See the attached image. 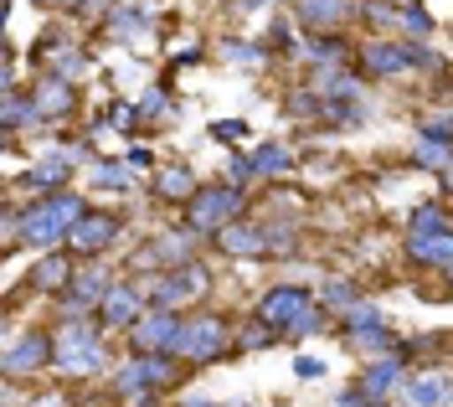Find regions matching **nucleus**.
Here are the masks:
<instances>
[{"label":"nucleus","instance_id":"nucleus-13","mask_svg":"<svg viewBox=\"0 0 453 407\" xmlns=\"http://www.w3.org/2000/svg\"><path fill=\"white\" fill-rule=\"evenodd\" d=\"M144 310H150V299H144L134 284H113V289L104 294V304H98V325H104V330H134Z\"/></svg>","mask_w":453,"mask_h":407},{"label":"nucleus","instance_id":"nucleus-10","mask_svg":"<svg viewBox=\"0 0 453 407\" xmlns=\"http://www.w3.org/2000/svg\"><path fill=\"white\" fill-rule=\"evenodd\" d=\"M180 330H186V320L175 310L150 304L140 315V325L129 330V341H134V350H180Z\"/></svg>","mask_w":453,"mask_h":407},{"label":"nucleus","instance_id":"nucleus-30","mask_svg":"<svg viewBox=\"0 0 453 407\" xmlns=\"http://www.w3.org/2000/svg\"><path fill=\"white\" fill-rule=\"evenodd\" d=\"M93 186H98V191H129L134 175L124 171L119 160H98V165H93Z\"/></svg>","mask_w":453,"mask_h":407},{"label":"nucleus","instance_id":"nucleus-14","mask_svg":"<svg viewBox=\"0 0 453 407\" xmlns=\"http://www.w3.org/2000/svg\"><path fill=\"white\" fill-rule=\"evenodd\" d=\"M356 387H361L376 407H387L396 392L407 387V366H402V356H376V361H366V372H361Z\"/></svg>","mask_w":453,"mask_h":407},{"label":"nucleus","instance_id":"nucleus-4","mask_svg":"<svg viewBox=\"0 0 453 407\" xmlns=\"http://www.w3.org/2000/svg\"><path fill=\"white\" fill-rule=\"evenodd\" d=\"M237 217H242V186H201L186 202V227L196 237H217Z\"/></svg>","mask_w":453,"mask_h":407},{"label":"nucleus","instance_id":"nucleus-19","mask_svg":"<svg viewBox=\"0 0 453 407\" xmlns=\"http://www.w3.org/2000/svg\"><path fill=\"white\" fill-rule=\"evenodd\" d=\"M402 407H449L453 403V377L449 372H427V377H412L402 392H396Z\"/></svg>","mask_w":453,"mask_h":407},{"label":"nucleus","instance_id":"nucleus-26","mask_svg":"<svg viewBox=\"0 0 453 407\" xmlns=\"http://www.w3.org/2000/svg\"><path fill=\"white\" fill-rule=\"evenodd\" d=\"M253 165H257V175H263V180H279V175L294 171V155H288L283 145H257L253 150Z\"/></svg>","mask_w":453,"mask_h":407},{"label":"nucleus","instance_id":"nucleus-36","mask_svg":"<svg viewBox=\"0 0 453 407\" xmlns=\"http://www.w3.org/2000/svg\"><path fill=\"white\" fill-rule=\"evenodd\" d=\"M211 140H222V145L248 140V119H217V124H211Z\"/></svg>","mask_w":453,"mask_h":407},{"label":"nucleus","instance_id":"nucleus-9","mask_svg":"<svg viewBox=\"0 0 453 407\" xmlns=\"http://www.w3.org/2000/svg\"><path fill=\"white\" fill-rule=\"evenodd\" d=\"M124 233V217L119 211H88L83 222L67 233V248L78 253V258H98V253H109L113 242Z\"/></svg>","mask_w":453,"mask_h":407},{"label":"nucleus","instance_id":"nucleus-45","mask_svg":"<svg viewBox=\"0 0 453 407\" xmlns=\"http://www.w3.org/2000/svg\"><path fill=\"white\" fill-rule=\"evenodd\" d=\"M242 11H268V5H283V0H237Z\"/></svg>","mask_w":453,"mask_h":407},{"label":"nucleus","instance_id":"nucleus-6","mask_svg":"<svg viewBox=\"0 0 453 407\" xmlns=\"http://www.w3.org/2000/svg\"><path fill=\"white\" fill-rule=\"evenodd\" d=\"M206 284H211V279H206V268L191 258V263H180V268H170V273H155V279H150V289H144V299H150V304H160V310H175V304L201 299Z\"/></svg>","mask_w":453,"mask_h":407},{"label":"nucleus","instance_id":"nucleus-43","mask_svg":"<svg viewBox=\"0 0 453 407\" xmlns=\"http://www.w3.org/2000/svg\"><path fill=\"white\" fill-rule=\"evenodd\" d=\"M268 42H273L279 52H294V31H288V21H273V31H268Z\"/></svg>","mask_w":453,"mask_h":407},{"label":"nucleus","instance_id":"nucleus-2","mask_svg":"<svg viewBox=\"0 0 453 407\" xmlns=\"http://www.w3.org/2000/svg\"><path fill=\"white\" fill-rule=\"evenodd\" d=\"M57 341V372H67V377H88V372H98L104 366V335H98V325L88 320H62L52 330Z\"/></svg>","mask_w":453,"mask_h":407},{"label":"nucleus","instance_id":"nucleus-44","mask_svg":"<svg viewBox=\"0 0 453 407\" xmlns=\"http://www.w3.org/2000/svg\"><path fill=\"white\" fill-rule=\"evenodd\" d=\"M129 165H134V171H144V165H155V160H150V150H129Z\"/></svg>","mask_w":453,"mask_h":407},{"label":"nucleus","instance_id":"nucleus-3","mask_svg":"<svg viewBox=\"0 0 453 407\" xmlns=\"http://www.w3.org/2000/svg\"><path fill=\"white\" fill-rule=\"evenodd\" d=\"M175 350H134V361H124L119 372H113V387H119V397H129V403H150V392H160L165 381H175Z\"/></svg>","mask_w":453,"mask_h":407},{"label":"nucleus","instance_id":"nucleus-24","mask_svg":"<svg viewBox=\"0 0 453 407\" xmlns=\"http://www.w3.org/2000/svg\"><path fill=\"white\" fill-rule=\"evenodd\" d=\"M310 88H314V98H361V78H350L340 67H319Z\"/></svg>","mask_w":453,"mask_h":407},{"label":"nucleus","instance_id":"nucleus-11","mask_svg":"<svg viewBox=\"0 0 453 407\" xmlns=\"http://www.w3.org/2000/svg\"><path fill=\"white\" fill-rule=\"evenodd\" d=\"M226 350V325L217 320V315H196V320H186V330H180V361H217Z\"/></svg>","mask_w":453,"mask_h":407},{"label":"nucleus","instance_id":"nucleus-42","mask_svg":"<svg viewBox=\"0 0 453 407\" xmlns=\"http://www.w3.org/2000/svg\"><path fill=\"white\" fill-rule=\"evenodd\" d=\"M319 325H325V310H310V315H304V320L294 325V330H288V335H294V341H304V335H314V330H319Z\"/></svg>","mask_w":453,"mask_h":407},{"label":"nucleus","instance_id":"nucleus-21","mask_svg":"<svg viewBox=\"0 0 453 407\" xmlns=\"http://www.w3.org/2000/svg\"><path fill=\"white\" fill-rule=\"evenodd\" d=\"M73 273H78V268H73V258H62V253H57V258H42L36 268H31V289L36 294H62L67 284H73Z\"/></svg>","mask_w":453,"mask_h":407},{"label":"nucleus","instance_id":"nucleus-38","mask_svg":"<svg viewBox=\"0 0 453 407\" xmlns=\"http://www.w3.org/2000/svg\"><path fill=\"white\" fill-rule=\"evenodd\" d=\"M253 175H257L253 155H232V165H226V186H248Z\"/></svg>","mask_w":453,"mask_h":407},{"label":"nucleus","instance_id":"nucleus-12","mask_svg":"<svg viewBox=\"0 0 453 407\" xmlns=\"http://www.w3.org/2000/svg\"><path fill=\"white\" fill-rule=\"evenodd\" d=\"M57 361V341L52 335H42V330H31V335H21L16 346L5 350V377L21 381V377H36L42 366H52Z\"/></svg>","mask_w":453,"mask_h":407},{"label":"nucleus","instance_id":"nucleus-15","mask_svg":"<svg viewBox=\"0 0 453 407\" xmlns=\"http://www.w3.org/2000/svg\"><path fill=\"white\" fill-rule=\"evenodd\" d=\"M191 248H196V233L186 227V233H160L150 237L140 248V268H160V273H170V268H180V263H191Z\"/></svg>","mask_w":453,"mask_h":407},{"label":"nucleus","instance_id":"nucleus-20","mask_svg":"<svg viewBox=\"0 0 453 407\" xmlns=\"http://www.w3.org/2000/svg\"><path fill=\"white\" fill-rule=\"evenodd\" d=\"M407 258L449 273L453 268V233H443V237H407Z\"/></svg>","mask_w":453,"mask_h":407},{"label":"nucleus","instance_id":"nucleus-37","mask_svg":"<svg viewBox=\"0 0 453 407\" xmlns=\"http://www.w3.org/2000/svg\"><path fill=\"white\" fill-rule=\"evenodd\" d=\"M423 140H443V145H453V114H433L423 119V129H418Z\"/></svg>","mask_w":453,"mask_h":407},{"label":"nucleus","instance_id":"nucleus-41","mask_svg":"<svg viewBox=\"0 0 453 407\" xmlns=\"http://www.w3.org/2000/svg\"><path fill=\"white\" fill-rule=\"evenodd\" d=\"M242 346H248V350H263V346H273V325H253V330L242 335Z\"/></svg>","mask_w":453,"mask_h":407},{"label":"nucleus","instance_id":"nucleus-47","mask_svg":"<svg viewBox=\"0 0 453 407\" xmlns=\"http://www.w3.org/2000/svg\"><path fill=\"white\" fill-rule=\"evenodd\" d=\"M449 284H453V268H449Z\"/></svg>","mask_w":453,"mask_h":407},{"label":"nucleus","instance_id":"nucleus-46","mask_svg":"<svg viewBox=\"0 0 453 407\" xmlns=\"http://www.w3.org/2000/svg\"><path fill=\"white\" fill-rule=\"evenodd\" d=\"M180 407H217V403H206V397H186Z\"/></svg>","mask_w":453,"mask_h":407},{"label":"nucleus","instance_id":"nucleus-8","mask_svg":"<svg viewBox=\"0 0 453 407\" xmlns=\"http://www.w3.org/2000/svg\"><path fill=\"white\" fill-rule=\"evenodd\" d=\"M109 289H113V273L104 268V263H88L83 273H73V284L62 289V315H67V320H83L88 310L104 304Z\"/></svg>","mask_w":453,"mask_h":407},{"label":"nucleus","instance_id":"nucleus-5","mask_svg":"<svg viewBox=\"0 0 453 407\" xmlns=\"http://www.w3.org/2000/svg\"><path fill=\"white\" fill-rule=\"evenodd\" d=\"M361 67L376 78H396L407 67H438V58L427 52L423 42H366L361 47Z\"/></svg>","mask_w":453,"mask_h":407},{"label":"nucleus","instance_id":"nucleus-25","mask_svg":"<svg viewBox=\"0 0 453 407\" xmlns=\"http://www.w3.org/2000/svg\"><path fill=\"white\" fill-rule=\"evenodd\" d=\"M361 304V289L350 284V279H325L319 284V310H340V315H350Z\"/></svg>","mask_w":453,"mask_h":407},{"label":"nucleus","instance_id":"nucleus-29","mask_svg":"<svg viewBox=\"0 0 453 407\" xmlns=\"http://www.w3.org/2000/svg\"><path fill=\"white\" fill-rule=\"evenodd\" d=\"M412 155L423 160L433 175H443V171H453V145H443V140H423L418 134V145H412Z\"/></svg>","mask_w":453,"mask_h":407},{"label":"nucleus","instance_id":"nucleus-32","mask_svg":"<svg viewBox=\"0 0 453 407\" xmlns=\"http://www.w3.org/2000/svg\"><path fill=\"white\" fill-rule=\"evenodd\" d=\"M144 27H150V5H124V11H113V31H119L124 42H134Z\"/></svg>","mask_w":453,"mask_h":407},{"label":"nucleus","instance_id":"nucleus-22","mask_svg":"<svg viewBox=\"0 0 453 407\" xmlns=\"http://www.w3.org/2000/svg\"><path fill=\"white\" fill-rule=\"evenodd\" d=\"M31 98H36V109H42V114H52V119L73 114V104H78V93H73L67 78H47L42 88H31Z\"/></svg>","mask_w":453,"mask_h":407},{"label":"nucleus","instance_id":"nucleus-17","mask_svg":"<svg viewBox=\"0 0 453 407\" xmlns=\"http://www.w3.org/2000/svg\"><path fill=\"white\" fill-rule=\"evenodd\" d=\"M73 155L67 150H57V155H42V160H31V171L21 175V186L36 191V196H52V191H67V175H73Z\"/></svg>","mask_w":453,"mask_h":407},{"label":"nucleus","instance_id":"nucleus-31","mask_svg":"<svg viewBox=\"0 0 453 407\" xmlns=\"http://www.w3.org/2000/svg\"><path fill=\"white\" fill-rule=\"evenodd\" d=\"M263 58H268V52H263L257 42H237V36L222 42V62H232V67H263Z\"/></svg>","mask_w":453,"mask_h":407},{"label":"nucleus","instance_id":"nucleus-16","mask_svg":"<svg viewBox=\"0 0 453 407\" xmlns=\"http://www.w3.org/2000/svg\"><path fill=\"white\" fill-rule=\"evenodd\" d=\"M350 16H356V0H294V21H299V27H310L314 36L340 31Z\"/></svg>","mask_w":453,"mask_h":407},{"label":"nucleus","instance_id":"nucleus-1","mask_svg":"<svg viewBox=\"0 0 453 407\" xmlns=\"http://www.w3.org/2000/svg\"><path fill=\"white\" fill-rule=\"evenodd\" d=\"M88 217V202L78 191H52V196H36L21 211V242L27 248H57L67 242V233Z\"/></svg>","mask_w":453,"mask_h":407},{"label":"nucleus","instance_id":"nucleus-7","mask_svg":"<svg viewBox=\"0 0 453 407\" xmlns=\"http://www.w3.org/2000/svg\"><path fill=\"white\" fill-rule=\"evenodd\" d=\"M310 310H314V294H310V289H299V284H279V289L263 294V304H257V320L273 325L279 335H288V330L304 320Z\"/></svg>","mask_w":453,"mask_h":407},{"label":"nucleus","instance_id":"nucleus-34","mask_svg":"<svg viewBox=\"0 0 453 407\" xmlns=\"http://www.w3.org/2000/svg\"><path fill=\"white\" fill-rule=\"evenodd\" d=\"M52 67H57V78H67V83H73V78H83V73H88V58H83V52H67V47H57V52H52Z\"/></svg>","mask_w":453,"mask_h":407},{"label":"nucleus","instance_id":"nucleus-39","mask_svg":"<svg viewBox=\"0 0 453 407\" xmlns=\"http://www.w3.org/2000/svg\"><path fill=\"white\" fill-rule=\"evenodd\" d=\"M170 109H175V104H170V93H160V88H150V93L140 98V114H144V119H155V114L165 119Z\"/></svg>","mask_w":453,"mask_h":407},{"label":"nucleus","instance_id":"nucleus-35","mask_svg":"<svg viewBox=\"0 0 453 407\" xmlns=\"http://www.w3.org/2000/svg\"><path fill=\"white\" fill-rule=\"evenodd\" d=\"M402 31H412L418 42H423L427 31H433V16H427V11L418 5V0H412V5H402Z\"/></svg>","mask_w":453,"mask_h":407},{"label":"nucleus","instance_id":"nucleus-18","mask_svg":"<svg viewBox=\"0 0 453 407\" xmlns=\"http://www.w3.org/2000/svg\"><path fill=\"white\" fill-rule=\"evenodd\" d=\"M217 248L226 258H268V227H253V222H226L217 233Z\"/></svg>","mask_w":453,"mask_h":407},{"label":"nucleus","instance_id":"nucleus-40","mask_svg":"<svg viewBox=\"0 0 453 407\" xmlns=\"http://www.w3.org/2000/svg\"><path fill=\"white\" fill-rule=\"evenodd\" d=\"M294 372H299V377H304V381H319V377H325V372H330V366H325L319 356H299V361H294Z\"/></svg>","mask_w":453,"mask_h":407},{"label":"nucleus","instance_id":"nucleus-33","mask_svg":"<svg viewBox=\"0 0 453 407\" xmlns=\"http://www.w3.org/2000/svg\"><path fill=\"white\" fill-rule=\"evenodd\" d=\"M361 16H366L371 27H402V5H392V0H366Z\"/></svg>","mask_w":453,"mask_h":407},{"label":"nucleus","instance_id":"nucleus-23","mask_svg":"<svg viewBox=\"0 0 453 407\" xmlns=\"http://www.w3.org/2000/svg\"><path fill=\"white\" fill-rule=\"evenodd\" d=\"M155 191L165 202H191L196 196V171L191 165H165V171H155Z\"/></svg>","mask_w":453,"mask_h":407},{"label":"nucleus","instance_id":"nucleus-27","mask_svg":"<svg viewBox=\"0 0 453 407\" xmlns=\"http://www.w3.org/2000/svg\"><path fill=\"white\" fill-rule=\"evenodd\" d=\"M449 233V211H443V206H418V211H412V222H407V237H443Z\"/></svg>","mask_w":453,"mask_h":407},{"label":"nucleus","instance_id":"nucleus-28","mask_svg":"<svg viewBox=\"0 0 453 407\" xmlns=\"http://www.w3.org/2000/svg\"><path fill=\"white\" fill-rule=\"evenodd\" d=\"M340 58H345V42H340L335 31L314 36L310 47H304V62H314V67H340Z\"/></svg>","mask_w":453,"mask_h":407}]
</instances>
